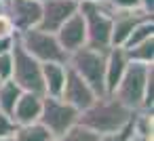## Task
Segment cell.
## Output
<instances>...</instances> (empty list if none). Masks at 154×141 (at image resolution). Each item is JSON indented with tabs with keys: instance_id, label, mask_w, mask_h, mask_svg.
Returning <instances> with one entry per match:
<instances>
[{
	"instance_id": "obj_6",
	"label": "cell",
	"mask_w": 154,
	"mask_h": 141,
	"mask_svg": "<svg viewBox=\"0 0 154 141\" xmlns=\"http://www.w3.org/2000/svg\"><path fill=\"white\" fill-rule=\"evenodd\" d=\"M78 110L72 107L68 101H63L61 97H42V110H40V118L38 122L51 133L53 139H59L66 130H70L72 126L78 124Z\"/></svg>"
},
{
	"instance_id": "obj_23",
	"label": "cell",
	"mask_w": 154,
	"mask_h": 141,
	"mask_svg": "<svg viewBox=\"0 0 154 141\" xmlns=\"http://www.w3.org/2000/svg\"><path fill=\"white\" fill-rule=\"evenodd\" d=\"M11 51L0 55V80H9L13 76V53Z\"/></svg>"
},
{
	"instance_id": "obj_13",
	"label": "cell",
	"mask_w": 154,
	"mask_h": 141,
	"mask_svg": "<svg viewBox=\"0 0 154 141\" xmlns=\"http://www.w3.org/2000/svg\"><path fill=\"white\" fill-rule=\"evenodd\" d=\"M129 65V57L122 46H110L106 51V74H103V84H106V95H112L116 84L120 82L125 70Z\"/></svg>"
},
{
	"instance_id": "obj_19",
	"label": "cell",
	"mask_w": 154,
	"mask_h": 141,
	"mask_svg": "<svg viewBox=\"0 0 154 141\" xmlns=\"http://www.w3.org/2000/svg\"><path fill=\"white\" fill-rule=\"evenodd\" d=\"M148 38H154V17H148V19L139 21V23L133 28V32L129 34V38H127V42L122 44V49L135 46V44H139V42H143V40H148Z\"/></svg>"
},
{
	"instance_id": "obj_17",
	"label": "cell",
	"mask_w": 154,
	"mask_h": 141,
	"mask_svg": "<svg viewBox=\"0 0 154 141\" xmlns=\"http://www.w3.org/2000/svg\"><path fill=\"white\" fill-rule=\"evenodd\" d=\"M21 93H23V91H21L11 78H9V80H0V110L11 116V112H13L17 99L21 97Z\"/></svg>"
},
{
	"instance_id": "obj_22",
	"label": "cell",
	"mask_w": 154,
	"mask_h": 141,
	"mask_svg": "<svg viewBox=\"0 0 154 141\" xmlns=\"http://www.w3.org/2000/svg\"><path fill=\"white\" fill-rule=\"evenodd\" d=\"M15 128H17V124L13 122V118L0 110V139H5V137H13Z\"/></svg>"
},
{
	"instance_id": "obj_15",
	"label": "cell",
	"mask_w": 154,
	"mask_h": 141,
	"mask_svg": "<svg viewBox=\"0 0 154 141\" xmlns=\"http://www.w3.org/2000/svg\"><path fill=\"white\" fill-rule=\"evenodd\" d=\"M66 76H68V65L66 63H59V61L42 63L45 95H49V97H61V91H63V84H66Z\"/></svg>"
},
{
	"instance_id": "obj_11",
	"label": "cell",
	"mask_w": 154,
	"mask_h": 141,
	"mask_svg": "<svg viewBox=\"0 0 154 141\" xmlns=\"http://www.w3.org/2000/svg\"><path fill=\"white\" fill-rule=\"evenodd\" d=\"M152 15L143 13L141 9H131V11H114L112 13V32H110V46H122L133 32V28L148 19Z\"/></svg>"
},
{
	"instance_id": "obj_5",
	"label": "cell",
	"mask_w": 154,
	"mask_h": 141,
	"mask_svg": "<svg viewBox=\"0 0 154 141\" xmlns=\"http://www.w3.org/2000/svg\"><path fill=\"white\" fill-rule=\"evenodd\" d=\"M15 40L28 55H32L40 63H49V61L66 63L68 61V53L61 49V44H59V40H57V36L53 32H45L40 28H32V30L17 32Z\"/></svg>"
},
{
	"instance_id": "obj_8",
	"label": "cell",
	"mask_w": 154,
	"mask_h": 141,
	"mask_svg": "<svg viewBox=\"0 0 154 141\" xmlns=\"http://www.w3.org/2000/svg\"><path fill=\"white\" fill-rule=\"evenodd\" d=\"M40 11H42L40 0H7V9H5V13L13 21L15 32L38 28Z\"/></svg>"
},
{
	"instance_id": "obj_28",
	"label": "cell",
	"mask_w": 154,
	"mask_h": 141,
	"mask_svg": "<svg viewBox=\"0 0 154 141\" xmlns=\"http://www.w3.org/2000/svg\"><path fill=\"white\" fill-rule=\"evenodd\" d=\"M5 9H7V2H5V0H0V13H5Z\"/></svg>"
},
{
	"instance_id": "obj_7",
	"label": "cell",
	"mask_w": 154,
	"mask_h": 141,
	"mask_svg": "<svg viewBox=\"0 0 154 141\" xmlns=\"http://www.w3.org/2000/svg\"><path fill=\"white\" fill-rule=\"evenodd\" d=\"M13 76L11 80L26 93H40L45 95L42 86V63L36 61L32 55H28L15 40L13 44Z\"/></svg>"
},
{
	"instance_id": "obj_3",
	"label": "cell",
	"mask_w": 154,
	"mask_h": 141,
	"mask_svg": "<svg viewBox=\"0 0 154 141\" xmlns=\"http://www.w3.org/2000/svg\"><path fill=\"white\" fill-rule=\"evenodd\" d=\"M78 13L82 15L87 30V46L108 51L110 49V32H112V9L103 2H80Z\"/></svg>"
},
{
	"instance_id": "obj_9",
	"label": "cell",
	"mask_w": 154,
	"mask_h": 141,
	"mask_svg": "<svg viewBox=\"0 0 154 141\" xmlns=\"http://www.w3.org/2000/svg\"><path fill=\"white\" fill-rule=\"evenodd\" d=\"M76 11H78V2H74V0H45L38 28L55 34Z\"/></svg>"
},
{
	"instance_id": "obj_30",
	"label": "cell",
	"mask_w": 154,
	"mask_h": 141,
	"mask_svg": "<svg viewBox=\"0 0 154 141\" xmlns=\"http://www.w3.org/2000/svg\"><path fill=\"white\" fill-rule=\"evenodd\" d=\"M0 141H15L13 137H5V139H0Z\"/></svg>"
},
{
	"instance_id": "obj_12",
	"label": "cell",
	"mask_w": 154,
	"mask_h": 141,
	"mask_svg": "<svg viewBox=\"0 0 154 141\" xmlns=\"http://www.w3.org/2000/svg\"><path fill=\"white\" fill-rule=\"evenodd\" d=\"M55 36H57L61 49H63L68 55L74 53L76 49L85 46V44H87V30H85L82 15L76 11V13H74V15H72L57 32H55Z\"/></svg>"
},
{
	"instance_id": "obj_32",
	"label": "cell",
	"mask_w": 154,
	"mask_h": 141,
	"mask_svg": "<svg viewBox=\"0 0 154 141\" xmlns=\"http://www.w3.org/2000/svg\"><path fill=\"white\" fill-rule=\"evenodd\" d=\"M5 2H7V0H5Z\"/></svg>"
},
{
	"instance_id": "obj_24",
	"label": "cell",
	"mask_w": 154,
	"mask_h": 141,
	"mask_svg": "<svg viewBox=\"0 0 154 141\" xmlns=\"http://www.w3.org/2000/svg\"><path fill=\"white\" fill-rule=\"evenodd\" d=\"M112 11H131L139 9V0H103Z\"/></svg>"
},
{
	"instance_id": "obj_21",
	"label": "cell",
	"mask_w": 154,
	"mask_h": 141,
	"mask_svg": "<svg viewBox=\"0 0 154 141\" xmlns=\"http://www.w3.org/2000/svg\"><path fill=\"white\" fill-rule=\"evenodd\" d=\"M131 139H133V128H131V124H129V126H125V128H120V130H116V133L99 135L97 141H131Z\"/></svg>"
},
{
	"instance_id": "obj_14",
	"label": "cell",
	"mask_w": 154,
	"mask_h": 141,
	"mask_svg": "<svg viewBox=\"0 0 154 141\" xmlns=\"http://www.w3.org/2000/svg\"><path fill=\"white\" fill-rule=\"evenodd\" d=\"M42 97L40 93H21V97L17 99L13 112H11V118L17 126L21 124H32V122H38L40 118V110H42Z\"/></svg>"
},
{
	"instance_id": "obj_20",
	"label": "cell",
	"mask_w": 154,
	"mask_h": 141,
	"mask_svg": "<svg viewBox=\"0 0 154 141\" xmlns=\"http://www.w3.org/2000/svg\"><path fill=\"white\" fill-rule=\"evenodd\" d=\"M97 139H99L97 133H93V130H89V128L76 124V126H72L70 130H66L59 139H55V141H97Z\"/></svg>"
},
{
	"instance_id": "obj_2",
	"label": "cell",
	"mask_w": 154,
	"mask_h": 141,
	"mask_svg": "<svg viewBox=\"0 0 154 141\" xmlns=\"http://www.w3.org/2000/svg\"><path fill=\"white\" fill-rule=\"evenodd\" d=\"M66 65L76 72L95 93L106 95V84H103V74H106V51L93 49V46H80L74 53L68 55Z\"/></svg>"
},
{
	"instance_id": "obj_26",
	"label": "cell",
	"mask_w": 154,
	"mask_h": 141,
	"mask_svg": "<svg viewBox=\"0 0 154 141\" xmlns=\"http://www.w3.org/2000/svg\"><path fill=\"white\" fill-rule=\"evenodd\" d=\"M15 44V36H9V38H0V55H5L13 49Z\"/></svg>"
},
{
	"instance_id": "obj_29",
	"label": "cell",
	"mask_w": 154,
	"mask_h": 141,
	"mask_svg": "<svg viewBox=\"0 0 154 141\" xmlns=\"http://www.w3.org/2000/svg\"><path fill=\"white\" fill-rule=\"evenodd\" d=\"M74 2H78V4H80V2H97V0H74Z\"/></svg>"
},
{
	"instance_id": "obj_31",
	"label": "cell",
	"mask_w": 154,
	"mask_h": 141,
	"mask_svg": "<svg viewBox=\"0 0 154 141\" xmlns=\"http://www.w3.org/2000/svg\"><path fill=\"white\" fill-rule=\"evenodd\" d=\"M51 141H55V139H51Z\"/></svg>"
},
{
	"instance_id": "obj_10",
	"label": "cell",
	"mask_w": 154,
	"mask_h": 141,
	"mask_svg": "<svg viewBox=\"0 0 154 141\" xmlns=\"http://www.w3.org/2000/svg\"><path fill=\"white\" fill-rule=\"evenodd\" d=\"M61 99L68 101L72 107H76L78 112H82L85 107H89L95 99H97V93L76 74L68 68V76H66V84H63V91H61Z\"/></svg>"
},
{
	"instance_id": "obj_4",
	"label": "cell",
	"mask_w": 154,
	"mask_h": 141,
	"mask_svg": "<svg viewBox=\"0 0 154 141\" xmlns=\"http://www.w3.org/2000/svg\"><path fill=\"white\" fill-rule=\"evenodd\" d=\"M154 76V63L152 65H146V63H133L129 61L120 82L116 84L114 88V97L125 103L129 110L137 112L141 110L143 105V97H146V86H148V80Z\"/></svg>"
},
{
	"instance_id": "obj_18",
	"label": "cell",
	"mask_w": 154,
	"mask_h": 141,
	"mask_svg": "<svg viewBox=\"0 0 154 141\" xmlns=\"http://www.w3.org/2000/svg\"><path fill=\"white\" fill-rule=\"evenodd\" d=\"M129 61L133 63H146V65H152L154 63V38H148L135 46H129L125 49Z\"/></svg>"
},
{
	"instance_id": "obj_1",
	"label": "cell",
	"mask_w": 154,
	"mask_h": 141,
	"mask_svg": "<svg viewBox=\"0 0 154 141\" xmlns=\"http://www.w3.org/2000/svg\"><path fill=\"white\" fill-rule=\"evenodd\" d=\"M133 120V110L120 103L114 95H99L89 107L78 114V124L97 133L108 135L129 126Z\"/></svg>"
},
{
	"instance_id": "obj_25",
	"label": "cell",
	"mask_w": 154,
	"mask_h": 141,
	"mask_svg": "<svg viewBox=\"0 0 154 141\" xmlns=\"http://www.w3.org/2000/svg\"><path fill=\"white\" fill-rule=\"evenodd\" d=\"M15 28H13V21L9 19L7 13H0V38H9V36H15Z\"/></svg>"
},
{
	"instance_id": "obj_16",
	"label": "cell",
	"mask_w": 154,
	"mask_h": 141,
	"mask_svg": "<svg viewBox=\"0 0 154 141\" xmlns=\"http://www.w3.org/2000/svg\"><path fill=\"white\" fill-rule=\"evenodd\" d=\"M15 141H51V133L40 124V122H32V124H21L15 128L13 133Z\"/></svg>"
},
{
	"instance_id": "obj_27",
	"label": "cell",
	"mask_w": 154,
	"mask_h": 141,
	"mask_svg": "<svg viewBox=\"0 0 154 141\" xmlns=\"http://www.w3.org/2000/svg\"><path fill=\"white\" fill-rule=\"evenodd\" d=\"M139 9L154 17V0H139Z\"/></svg>"
}]
</instances>
